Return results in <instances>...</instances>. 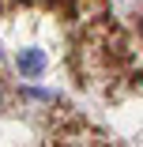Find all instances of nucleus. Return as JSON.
I'll return each mask as SVG.
<instances>
[{
  "mask_svg": "<svg viewBox=\"0 0 143 147\" xmlns=\"http://www.w3.org/2000/svg\"><path fill=\"white\" fill-rule=\"evenodd\" d=\"M15 64H19V72H23V76H38V72L45 68V53H42V49H23Z\"/></svg>",
  "mask_w": 143,
  "mask_h": 147,
  "instance_id": "1",
  "label": "nucleus"
},
{
  "mask_svg": "<svg viewBox=\"0 0 143 147\" xmlns=\"http://www.w3.org/2000/svg\"><path fill=\"white\" fill-rule=\"evenodd\" d=\"M0 106H4V91H0Z\"/></svg>",
  "mask_w": 143,
  "mask_h": 147,
  "instance_id": "2",
  "label": "nucleus"
}]
</instances>
